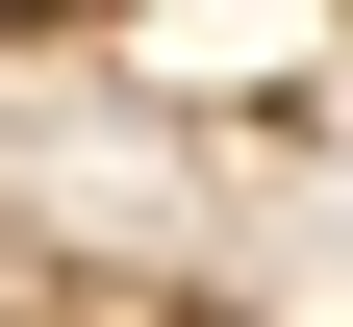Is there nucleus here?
Returning <instances> with one entry per match:
<instances>
[{"label": "nucleus", "mask_w": 353, "mask_h": 327, "mask_svg": "<svg viewBox=\"0 0 353 327\" xmlns=\"http://www.w3.org/2000/svg\"><path fill=\"white\" fill-rule=\"evenodd\" d=\"M0 25H101V0H0Z\"/></svg>", "instance_id": "obj_1"}]
</instances>
